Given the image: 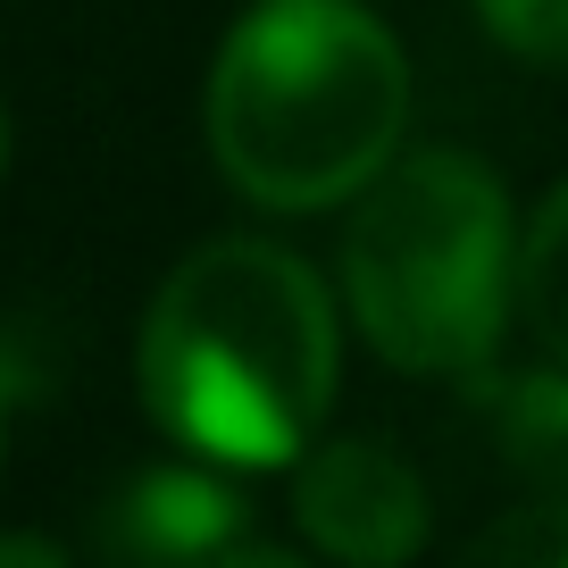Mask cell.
<instances>
[{"label": "cell", "mask_w": 568, "mask_h": 568, "mask_svg": "<svg viewBox=\"0 0 568 568\" xmlns=\"http://www.w3.org/2000/svg\"><path fill=\"white\" fill-rule=\"evenodd\" d=\"M510 293H518V318L535 326V343H544V352L568 368V184L544 201V210H535L527 243H518Z\"/></svg>", "instance_id": "cell-7"}, {"label": "cell", "mask_w": 568, "mask_h": 568, "mask_svg": "<svg viewBox=\"0 0 568 568\" xmlns=\"http://www.w3.org/2000/svg\"><path fill=\"white\" fill-rule=\"evenodd\" d=\"M494 444L535 485V501H568V368L494 385Z\"/></svg>", "instance_id": "cell-6"}, {"label": "cell", "mask_w": 568, "mask_h": 568, "mask_svg": "<svg viewBox=\"0 0 568 568\" xmlns=\"http://www.w3.org/2000/svg\"><path fill=\"white\" fill-rule=\"evenodd\" d=\"M510 201L485 160L418 151L368 176V201L343 234V293L393 368L485 385L510 326Z\"/></svg>", "instance_id": "cell-3"}, {"label": "cell", "mask_w": 568, "mask_h": 568, "mask_svg": "<svg viewBox=\"0 0 568 568\" xmlns=\"http://www.w3.org/2000/svg\"><path fill=\"white\" fill-rule=\"evenodd\" d=\"M0 560H34V568H59V544H34V535H0Z\"/></svg>", "instance_id": "cell-10"}, {"label": "cell", "mask_w": 568, "mask_h": 568, "mask_svg": "<svg viewBox=\"0 0 568 568\" xmlns=\"http://www.w3.org/2000/svg\"><path fill=\"white\" fill-rule=\"evenodd\" d=\"M468 551H477V560H518V568H535V560L568 568V501H527V510H510L501 527H485Z\"/></svg>", "instance_id": "cell-9"}, {"label": "cell", "mask_w": 568, "mask_h": 568, "mask_svg": "<svg viewBox=\"0 0 568 568\" xmlns=\"http://www.w3.org/2000/svg\"><path fill=\"white\" fill-rule=\"evenodd\" d=\"M409 118V59L352 0H267L210 75V151L234 193L326 210L368 193Z\"/></svg>", "instance_id": "cell-2"}, {"label": "cell", "mask_w": 568, "mask_h": 568, "mask_svg": "<svg viewBox=\"0 0 568 568\" xmlns=\"http://www.w3.org/2000/svg\"><path fill=\"white\" fill-rule=\"evenodd\" d=\"M92 544L109 560H142V568H210V560H260L276 568L284 551L251 535V510L234 501V485L201 477V468H151L134 477L118 501L101 510Z\"/></svg>", "instance_id": "cell-5"}, {"label": "cell", "mask_w": 568, "mask_h": 568, "mask_svg": "<svg viewBox=\"0 0 568 568\" xmlns=\"http://www.w3.org/2000/svg\"><path fill=\"white\" fill-rule=\"evenodd\" d=\"M485 34L535 68H568V0H477Z\"/></svg>", "instance_id": "cell-8"}, {"label": "cell", "mask_w": 568, "mask_h": 568, "mask_svg": "<svg viewBox=\"0 0 568 568\" xmlns=\"http://www.w3.org/2000/svg\"><path fill=\"white\" fill-rule=\"evenodd\" d=\"M151 418L226 468H293L335 402V310L293 251L201 243L142 318Z\"/></svg>", "instance_id": "cell-1"}, {"label": "cell", "mask_w": 568, "mask_h": 568, "mask_svg": "<svg viewBox=\"0 0 568 568\" xmlns=\"http://www.w3.org/2000/svg\"><path fill=\"white\" fill-rule=\"evenodd\" d=\"M0 168H9V118H0Z\"/></svg>", "instance_id": "cell-11"}, {"label": "cell", "mask_w": 568, "mask_h": 568, "mask_svg": "<svg viewBox=\"0 0 568 568\" xmlns=\"http://www.w3.org/2000/svg\"><path fill=\"white\" fill-rule=\"evenodd\" d=\"M293 518L318 551L359 568H393L426 544V485L418 468L402 460L376 435H343V444H318L302 460V485H293Z\"/></svg>", "instance_id": "cell-4"}]
</instances>
